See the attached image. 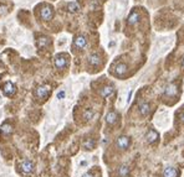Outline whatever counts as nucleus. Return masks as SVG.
<instances>
[{
  "instance_id": "f257e3e1",
  "label": "nucleus",
  "mask_w": 184,
  "mask_h": 177,
  "mask_svg": "<svg viewBox=\"0 0 184 177\" xmlns=\"http://www.w3.org/2000/svg\"><path fill=\"white\" fill-rule=\"evenodd\" d=\"M50 92H51V88H50V86L43 84V86H39L38 88H36L35 95H36V98H39V99H46V98L49 97Z\"/></svg>"
},
{
  "instance_id": "f03ea898",
  "label": "nucleus",
  "mask_w": 184,
  "mask_h": 177,
  "mask_svg": "<svg viewBox=\"0 0 184 177\" xmlns=\"http://www.w3.org/2000/svg\"><path fill=\"white\" fill-rule=\"evenodd\" d=\"M19 167L24 175H30L34 171V162L30 160H22L19 164Z\"/></svg>"
},
{
  "instance_id": "7ed1b4c3",
  "label": "nucleus",
  "mask_w": 184,
  "mask_h": 177,
  "mask_svg": "<svg viewBox=\"0 0 184 177\" xmlns=\"http://www.w3.org/2000/svg\"><path fill=\"white\" fill-rule=\"evenodd\" d=\"M116 145H117V147L119 149V150H127L131 145V139L128 136H126V135H122V136H119L117 139Z\"/></svg>"
},
{
  "instance_id": "20e7f679",
  "label": "nucleus",
  "mask_w": 184,
  "mask_h": 177,
  "mask_svg": "<svg viewBox=\"0 0 184 177\" xmlns=\"http://www.w3.org/2000/svg\"><path fill=\"white\" fill-rule=\"evenodd\" d=\"M67 66V57L65 55H57L55 57V67L57 69H62Z\"/></svg>"
},
{
  "instance_id": "39448f33",
  "label": "nucleus",
  "mask_w": 184,
  "mask_h": 177,
  "mask_svg": "<svg viewBox=\"0 0 184 177\" xmlns=\"http://www.w3.org/2000/svg\"><path fill=\"white\" fill-rule=\"evenodd\" d=\"M3 92H4V94H5L6 97H13L16 93V87H15L14 83L6 82L5 84L3 86Z\"/></svg>"
},
{
  "instance_id": "423d86ee",
  "label": "nucleus",
  "mask_w": 184,
  "mask_h": 177,
  "mask_svg": "<svg viewBox=\"0 0 184 177\" xmlns=\"http://www.w3.org/2000/svg\"><path fill=\"white\" fill-rule=\"evenodd\" d=\"M177 93H178L177 84H174V83H169V84L165 86V88H164V95L165 97L172 98L174 95H177Z\"/></svg>"
},
{
  "instance_id": "0eeeda50",
  "label": "nucleus",
  "mask_w": 184,
  "mask_h": 177,
  "mask_svg": "<svg viewBox=\"0 0 184 177\" xmlns=\"http://www.w3.org/2000/svg\"><path fill=\"white\" fill-rule=\"evenodd\" d=\"M40 16L43 20L45 21H49L51 20L52 16H54V10L51 6H44L43 9H41V12H40Z\"/></svg>"
},
{
  "instance_id": "6e6552de",
  "label": "nucleus",
  "mask_w": 184,
  "mask_h": 177,
  "mask_svg": "<svg viewBox=\"0 0 184 177\" xmlns=\"http://www.w3.org/2000/svg\"><path fill=\"white\" fill-rule=\"evenodd\" d=\"M73 45H75V47H76V48L84 50V48L86 47V45H87L86 37H85V36H82V35H79L75 40H73Z\"/></svg>"
},
{
  "instance_id": "1a4fd4ad",
  "label": "nucleus",
  "mask_w": 184,
  "mask_h": 177,
  "mask_svg": "<svg viewBox=\"0 0 184 177\" xmlns=\"http://www.w3.org/2000/svg\"><path fill=\"white\" fill-rule=\"evenodd\" d=\"M158 138H159V135L158 133L155 131V130H148V133L146 134V140L147 142H149V144H154L155 141L158 140Z\"/></svg>"
},
{
  "instance_id": "9d476101",
  "label": "nucleus",
  "mask_w": 184,
  "mask_h": 177,
  "mask_svg": "<svg viewBox=\"0 0 184 177\" xmlns=\"http://www.w3.org/2000/svg\"><path fill=\"white\" fill-rule=\"evenodd\" d=\"M138 109H139V113L142 115L147 116L151 111V104L148 103V102H141L139 105H138Z\"/></svg>"
},
{
  "instance_id": "9b49d317",
  "label": "nucleus",
  "mask_w": 184,
  "mask_h": 177,
  "mask_svg": "<svg viewBox=\"0 0 184 177\" xmlns=\"http://www.w3.org/2000/svg\"><path fill=\"white\" fill-rule=\"evenodd\" d=\"M0 131H1V134H4L5 136H8V135H11L14 129H13V125L10 123H3L1 127H0Z\"/></svg>"
},
{
  "instance_id": "f8f14e48",
  "label": "nucleus",
  "mask_w": 184,
  "mask_h": 177,
  "mask_svg": "<svg viewBox=\"0 0 184 177\" xmlns=\"http://www.w3.org/2000/svg\"><path fill=\"white\" fill-rule=\"evenodd\" d=\"M138 21H139V14H138L137 11L131 12V15L128 16V19H127L128 25L135 26V25H137V24H138Z\"/></svg>"
},
{
  "instance_id": "ddd939ff",
  "label": "nucleus",
  "mask_w": 184,
  "mask_h": 177,
  "mask_svg": "<svg viewBox=\"0 0 184 177\" xmlns=\"http://www.w3.org/2000/svg\"><path fill=\"white\" fill-rule=\"evenodd\" d=\"M113 92H114V88L112 86H105L100 91V94L102 98H108L109 95H112Z\"/></svg>"
},
{
  "instance_id": "4468645a",
  "label": "nucleus",
  "mask_w": 184,
  "mask_h": 177,
  "mask_svg": "<svg viewBox=\"0 0 184 177\" xmlns=\"http://www.w3.org/2000/svg\"><path fill=\"white\" fill-rule=\"evenodd\" d=\"M117 118H118V114L116 111H109V113H107V115H106V123L108 125H113L117 122Z\"/></svg>"
},
{
  "instance_id": "2eb2a0df",
  "label": "nucleus",
  "mask_w": 184,
  "mask_h": 177,
  "mask_svg": "<svg viewBox=\"0 0 184 177\" xmlns=\"http://www.w3.org/2000/svg\"><path fill=\"white\" fill-rule=\"evenodd\" d=\"M163 177H178V170L176 167H172L169 166L164 170L163 172Z\"/></svg>"
},
{
  "instance_id": "dca6fc26",
  "label": "nucleus",
  "mask_w": 184,
  "mask_h": 177,
  "mask_svg": "<svg viewBox=\"0 0 184 177\" xmlns=\"http://www.w3.org/2000/svg\"><path fill=\"white\" fill-rule=\"evenodd\" d=\"M89 63L91 64V66L97 67V66L101 64V57L97 53H92V55H90V57H89Z\"/></svg>"
},
{
  "instance_id": "f3484780",
  "label": "nucleus",
  "mask_w": 184,
  "mask_h": 177,
  "mask_svg": "<svg viewBox=\"0 0 184 177\" xmlns=\"http://www.w3.org/2000/svg\"><path fill=\"white\" fill-rule=\"evenodd\" d=\"M50 45V39L46 36H41L40 39L38 40V47L39 48H44V47H47Z\"/></svg>"
},
{
  "instance_id": "a211bd4d",
  "label": "nucleus",
  "mask_w": 184,
  "mask_h": 177,
  "mask_svg": "<svg viewBox=\"0 0 184 177\" xmlns=\"http://www.w3.org/2000/svg\"><path fill=\"white\" fill-rule=\"evenodd\" d=\"M130 175V167L127 165H121L118 169V176L119 177H127Z\"/></svg>"
},
{
  "instance_id": "6ab92c4d",
  "label": "nucleus",
  "mask_w": 184,
  "mask_h": 177,
  "mask_svg": "<svg viewBox=\"0 0 184 177\" xmlns=\"http://www.w3.org/2000/svg\"><path fill=\"white\" fill-rule=\"evenodd\" d=\"M127 71V64L125 63H118L116 67H114V72H116L118 76H122V74H125Z\"/></svg>"
},
{
  "instance_id": "aec40b11",
  "label": "nucleus",
  "mask_w": 184,
  "mask_h": 177,
  "mask_svg": "<svg viewBox=\"0 0 184 177\" xmlns=\"http://www.w3.org/2000/svg\"><path fill=\"white\" fill-rule=\"evenodd\" d=\"M67 11H70V12H72V14L79 12V11H80V6H79V4L75 3V1L68 3V4H67Z\"/></svg>"
},
{
  "instance_id": "412c9836",
  "label": "nucleus",
  "mask_w": 184,
  "mask_h": 177,
  "mask_svg": "<svg viewBox=\"0 0 184 177\" xmlns=\"http://www.w3.org/2000/svg\"><path fill=\"white\" fill-rule=\"evenodd\" d=\"M82 147L85 149V150H92V149L95 147V141L92 140V139H86L82 144Z\"/></svg>"
},
{
  "instance_id": "4be33fe9",
  "label": "nucleus",
  "mask_w": 184,
  "mask_h": 177,
  "mask_svg": "<svg viewBox=\"0 0 184 177\" xmlns=\"http://www.w3.org/2000/svg\"><path fill=\"white\" fill-rule=\"evenodd\" d=\"M93 115H95V111L92 110V109H86V110L84 111V119L87 120V122L93 118Z\"/></svg>"
},
{
  "instance_id": "5701e85b",
  "label": "nucleus",
  "mask_w": 184,
  "mask_h": 177,
  "mask_svg": "<svg viewBox=\"0 0 184 177\" xmlns=\"http://www.w3.org/2000/svg\"><path fill=\"white\" fill-rule=\"evenodd\" d=\"M65 95H66L65 91H61V92H59V93H57V99H63V98H65Z\"/></svg>"
},
{
  "instance_id": "b1692460",
  "label": "nucleus",
  "mask_w": 184,
  "mask_h": 177,
  "mask_svg": "<svg viewBox=\"0 0 184 177\" xmlns=\"http://www.w3.org/2000/svg\"><path fill=\"white\" fill-rule=\"evenodd\" d=\"M82 177H93V174L92 172H86L85 175H82Z\"/></svg>"
},
{
  "instance_id": "393cba45",
  "label": "nucleus",
  "mask_w": 184,
  "mask_h": 177,
  "mask_svg": "<svg viewBox=\"0 0 184 177\" xmlns=\"http://www.w3.org/2000/svg\"><path fill=\"white\" fill-rule=\"evenodd\" d=\"M182 67L184 68V56H183V58H182Z\"/></svg>"
},
{
  "instance_id": "a878e982",
  "label": "nucleus",
  "mask_w": 184,
  "mask_h": 177,
  "mask_svg": "<svg viewBox=\"0 0 184 177\" xmlns=\"http://www.w3.org/2000/svg\"><path fill=\"white\" fill-rule=\"evenodd\" d=\"M182 120H183V122H184V113L182 114Z\"/></svg>"
}]
</instances>
